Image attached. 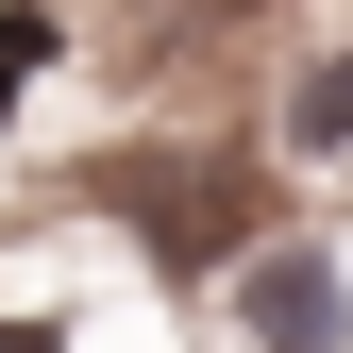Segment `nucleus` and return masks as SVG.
Masks as SVG:
<instances>
[{"label":"nucleus","mask_w":353,"mask_h":353,"mask_svg":"<svg viewBox=\"0 0 353 353\" xmlns=\"http://www.w3.org/2000/svg\"><path fill=\"white\" fill-rule=\"evenodd\" d=\"M51 51H68V17H51V0H0V118L34 101V68H51Z\"/></svg>","instance_id":"nucleus-3"},{"label":"nucleus","mask_w":353,"mask_h":353,"mask_svg":"<svg viewBox=\"0 0 353 353\" xmlns=\"http://www.w3.org/2000/svg\"><path fill=\"white\" fill-rule=\"evenodd\" d=\"M286 152H353V51L286 68Z\"/></svg>","instance_id":"nucleus-2"},{"label":"nucleus","mask_w":353,"mask_h":353,"mask_svg":"<svg viewBox=\"0 0 353 353\" xmlns=\"http://www.w3.org/2000/svg\"><path fill=\"white\" fill-rule=\"evenodd\" d=\"M236 320H252V353H336V336H353V286H336L320 236H270V252L236 270Z\"/></svg>","instance_id":"nucleus-1"}]
</instances>
